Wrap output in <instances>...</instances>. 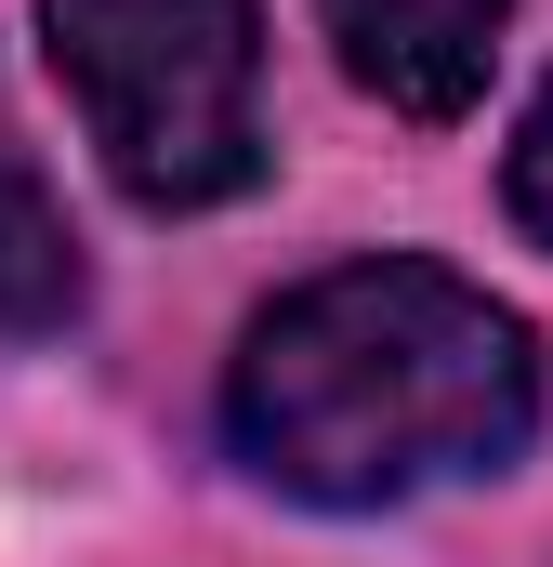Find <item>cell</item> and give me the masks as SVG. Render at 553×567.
<instances>
[{"instance_id": "obj_1", "label": "cell", "mask_w": 553, "mask_h": 567, "mask_svg": "<svg viewBox=\"0 0 553 567\" xmlns=\"http://www.w3.org/2000/svg\"><path fill=\"white\" fill-rule=\"evenodd\" d=\"M225 435L264 488L369 515L448 475H501L541 435V343L461 265L369 251L251 317L225 370Z\"/></svg>"}, {"instance_id": "obj_2", "label": "cell", "mask_w": 553, "mask_h": 567, "mask_svg": "<svg viewBox=\"0 0 553 567\" xmlns=\"http://www.w3.org/2000/svg\"><path fill=\"white\" fill-rule=\"evenodd\" d=\"M40 53L145 212L264 185V0H40Z\"/></svg>"}, {"instance_id": "obj_3", "label": "cell", "mask_w": 553, "mask_h": 567, "mask_svg": "<svg viewBox=\"0 0 553 567\" xmlns=\"http://www.w3.org/2000/svg\"><path fill=\"white\" fill-rule=\"evenodd\" d=\"M501 27H514V0H330L343 80L383 93L396 120H461L501 66Z\"/></svg>"}, {"instance_id": "obj_4", "label": "cell", "mask_w": 553, "mask_h": 567, "mask_svg": "<svg viewBox=\"0 0 553 567\" xmlns=\"http://www.w3.org/2000/svg\"><path fill=\"white\" fill-rule=\"evenodd\" d=\"M66 317H80V238H66V212H53L40 158L13 145V120H0V343L66 330Z\"/></svg>"}, {"instance_id": "obj_5", "label": "cell", "mask_w": 553, "mask_h": 567, "mask_svg": "<svg viewBox=\"0 0 553 567\" xmlns=\"http://www.w3.org/2000/svg\"><path fill=\"white\" fill-rule=\"evenodd\" d=\"M514 225L553 251V80H541V106H528V133H514Z\"/></svg>"}]
</instances>
